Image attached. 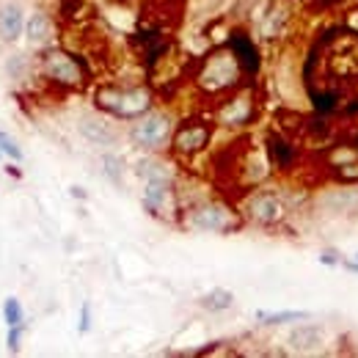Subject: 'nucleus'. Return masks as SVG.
Masks as SVG:
<instances>
[{"label":"nucleus","mask_w":358,"mask_h":358,"mask_svg":"<svg viewBox=\"0 0 358 358\" xmlns=\"http://www.w3.org/2000/svg\"><path fill=\"white\" fill-rule=\"evenodd\" d=\"M234 224L229 210L221 204H207V207H199L193 215H190V226L199 229V231H226L229 226Z\"/></svg>","instance_id":"nucleus-4"},{"label":"nucleus","mask_w":358,"mask_h":358,"mask_svg":"<svg viewBox=\"0 0 358 358\" xmlns=\"http://www.w3.org/2000/svg\"><path fill=\"white\" fill-rule=\"evenodd\" d=\"M22 303L17 301V298H6V303H3V320H6V325L11 328V325H22Z\"/></svg>","instance_id":"nucleus-15"},{"label":"nucleus","mask_w":358,"mask_h":358,"mask_svg":"<svg viewBox=\"0 0 358 358\" xmlns=\"http://www.w3.org/2000/svg\"><path fill=\"white\" fill-rule=\"evenodd\" d=\"M231 303H234V295H231L229 289H213V292H207V295L201 298V306H204L207 312H226Z\"/></svg>","instance_id":"nucleus-14"},{"label":"nucleus","mask_w":358,"mask_h":358,"mask_svg":"<svg viewBox=\"0 0 358 358\" xmlns=\"http://www.w3.org/2000/svg\"><path fill=\"white\" fill-rule=\"evenodd\" d=\"M248 213H251V218H254L257 224L270 226V224H278V221L287 215V207H284V201H281L275 193H259V196L251 199Z\"/></svg>","instance_id":"nucleus-3"},{"label":"nucleus","mask_w":358,"mask_h":358,"mask_svg":"<svg viewBox=\"0 0 358 358\" xmlns=\"http://www.w3.org/2000/svg\"><path fill=\"white\" fill-rule=\"evenodd\" d=\"M226 61V55H218V58H213V64H210V69H207V80L210 78H218L215 80V86H226V83H231L234 80V75H237V69H234V61L231 64H226V69H221Z\"/></svg>","instance_id":"nucleus-13"},{"label":"nucleus","mask_w":358,"mask_h":358,"mask_svg":"<svg viewBox=\"0 0 358 358\" xmlns=\"http://www.w3.org/2000/svg\"><path fill=\"white\" fill-rule=\"evenodd\" d=\"M45 72L47 78H52V80H58V83H66V86H78L80 83V69H78V64L69 58V55H64V52H50L45 58Z\"/></svg>","instance_id":"nucleus-5"},{"label":"nucleus","mask_w":358,"mask_h":358,"mask_svg":"<svg viewBox=\"0 0 358 358\" xmlns=\"http://www.w3.org/2000/svg\"><path fill=\"white\" fill-rule=\"evenodd\" d=\"M78 130H80V135H83L89 143H94V146H113V143L119 141V133H116L113 124H108L105 119L86 116V119H80Z\"/></svg>","instance_id":"nucleus-6"},{"label":"nucleus","mask_w":358,"mask_h":358,"mask_svg":"<svg viewBox=\"0 0 358 358\" xmlns=\"http://www.w3.org/2000/svg\"><path fill=\"white\" fill-rule=\"evenodd\" d=\"M52 34V25H50V17L45 11H34L31 20H25V36L31 45H45Z\"/></svg>","instance_id":"nucleus-10"},{"label":"nucleus","mask_w":358,"mask_h":358,"mask_svg":"<svg viewBox=\"0 0 358 358\" xmlns=\"http://www.w3.org/2000/svg\"><path fill=\"white\" fill-rule=\"evenodd\" d=\"M91 328V303L86 301L83 309H80V334H86Z\"/></svg>","instance_id":"nucleus-18"},{"label":"nucleus","mask_w":358,"mask_h":358,"mask_svg":"<svg viewBox=\"0 0 358 358\" xmlns=\"http://www.w3.org/2000/svg\"><path fill=\"white\" fill-rule=\"evenodd\" d=\"M207 143V130L204 127H185L177 135V149L179 152H196Z\"/></svg>","instance_id":"nucleus-11"},{"label":"nucleus","mask_w":358,"mask_h":358,"mask_svg":"<svg viewBox=\"0 0 358 358\" xmlns=\"http://www.w3.org/2000/svg\"><path fill=\"white\" fill-rule=\"evenodd\" d=\"M312 314L301 312V309H292V312H257V320L262 325H287V322H303L309 320Z\"/></svg>","instance_id":"nucleus-12"},{"label":"nucleus","mask_w":358,"mask_h":358,"mask_svg":"<svg viewBox=\"0 0 358 358\" xmlns=\"http://www.w3.org/2000/svg\"><path fill=\"white\" fill-rule=\"evenodd\" d=\"M20 342H22V325H11L8 328V336H6L8 350H20Z\"/></svg>","instance_id":"nucleus-17"},{"label":"nucleus","mask_w":358,"mask_h":358,"mask_svg":"<svg viewBox=\"0 0 358 358\" xmlns=\"http://www.w3.org/2000/svg\"><path fill=\"white\" fill-rule=\"evenodd\" d=\"M353 259H356V262H358V254H353Z\"/></svg>","instance_id":"nucleus-19"},{"label":"nucleus","mask_w":358,"mask_h":358,"mask_svg":"<svg viewBox=\"0 0 358 358\" xmlns=\"http://www.w3.org/2000/svg\"><path fill=\"white\" fill-rule=\"evenodd\" d=\"M169 138H171V119L166 113H149L130 127V141L138 149H146V152L160 149Z\"/></svg>","instance_id":"nucleus-2"},{"label":"nucleus","mask_w":358,"mask_h":358,"mask_svg":"<svg viewBox=\"0 0 358 358\" xmlns=\"http://www.w3.org/2000/svg\"><path fill=\"white\" fill-rule=\"evenodd\" d=\"M96 102H99V108L110 110L113 116L135 119V116L146 113V108H149V91H143V89H127V91L105 89V91H99V94H96Z\"/></svg>","instance_id":"nucleus-1"},{"label":"nucleus","mask_w":358,"mask_h":358,"mask_svg":"<svg viewBox=\"0 0 358 358\" xmlns=\"http://www.w3.org/2000/svg\"><path fill=\"white\" fill-rule=\"evenodd\" d=\"M289 345L295 350H317L325 345V328L317 325V322H301L292 334H289Z\"/></svg>","instance_id":"nucleus-7"},{"label":"nucleus","mask_w":358,"mask_h":358,"mask_svg":"<svg viewBox=\"0 0 358 358\" xmlns=\"http://www.w3.org/2000/svg\"><path fill=\"white\" fill-rule=\"evenodd\" d=\"M169 199H171V187H169V179L163 177V174H157V177H152L149 182H146L143 204H146L155 215H160V213H163V207L169 204Z\"/></svg>","instance_id":"nucleus-9"},{"label":"nucleus","mask_w":358,"mask_h":358,"mask_svg":"<svg viewBox=\"0 0 358 358\" xmlns=\"http://www.w3.org/2000/svg\"><path fill=\"white\" fill-rule=\"evenodd\" d=\"M0 152H3V155H8L11 160H22V149L17 146V141H14V138H8L3 130H0Z\"/></svg>","instance_id":"nucleus-16"},{"label":"nucleus","mask_w":358,"mask_h":358,"mask_svg":"<svg viewBox=\"0 0 358 358\" xmlns=\"http://www.w3.org/2000/svg\"><path fill=\"white\" fill-rule=\"evenodd\" d=\"M25 31V14L17 3H8L0 8V36L6 42H17Z\"/></svg>","instance_id":"nucleus-8"}]
</instances>
